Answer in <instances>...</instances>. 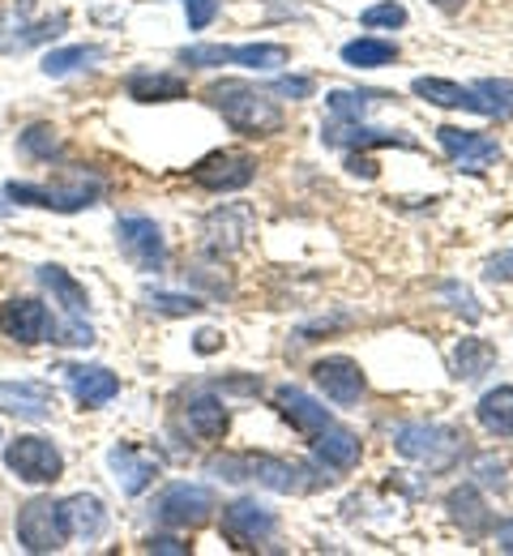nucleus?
I'll return each instance as SVG.
<instances>
[{
  "label": "nucleus",
  "mask_w": 513,
  "mask_h": 556,
  "mask_svg": "<svg viewBox=\"0 0 513 556\" xmlns=\"http://www.w3.org/2000/svg\"><path fill=\"white\" fill-rule=\"evenodd\" d=\"M206 99L215 103L222 125L240 138H274L283 129V108L248 81H219L206 90Z\"/></svg>",
  "instance_id": "1"
},
{
  "label": "nucleus",
  "mask_w": 513,
  "mask_h": 556,
  "mask_svg": "<svg viewBox=\"0 0 513 556\" xmlns=\"http://www.w3.org/2000/svg\"><path fill=\"white\" fill-rule=\"evenodd\" d=\"M210 476H219L227 484H261L270 492H304L317 488V480H304L308 471L292 458H274V454H222L206 463Z\"/></svg>",
  "instance_id": "2"
},
{
  "label": "nucleus",
  "mask_w": 513,
  "mask_h": 556,
  "mask_svg": "<svg viewBox=\"0 0 513 556\" xmlns=\"http://www.w3.org/2000/svg\"><path fill=\"white\" fill-rule=\"evenodd\" d=\"M69 518H65V501L52 496H35L17 509V544L26 553H61L69 544Z\"/></svg>",
  "instance_id": "3"
},
{
  "label": "nucleus",
  "mask_w": 513,
  "mask_h": 556,
  "mask_svg": "<svg viewBox=\"0 0 513 556\" xmlns=\"http://www.w3.org/2000/svg\"><path fill=\"white\" fill-rule=\"evenodd\" d=\"M4 467L22 484H56L65 476V454L48 437H17L4 445Z\"/></svg>",
  "instance_id": "4"
},
{
  "label": "nucleus",
  "mask_w": 513,
  "mask_h": 556,
  "mask_svg": "<svg viewBox=\"0 0 513 556\" xmlns=\"http://www.w3.org/2000/svg\"><path fill=\"white\" fill-rule=\"evenodd\" d=\"M394 450L402 458H411V463L445 467L458 454V432H449L440 424H424V419H407V424L394 428Z\"/></svg>",
  "instance_id": "5"
},
{
  "label": "nucleus",
  "mask_w": 513,
  "mask_h": 556,
  "mask_svg": "<svg viewBox=\"0 0 513 556\" xmlns=\"http://www.w3.org/2000/svg\"><path fill=\"white\" fill-rule=\"evenodd\" d=\"M279 531V514L266 509L253 496H240L231 505H222V540H231L235 548H257L266 540H274Z\"/></svg>",
  "instance_id": "6"
},
{
  "label": "nucleus",
  "mask_w": 513,
  "mask_h": 556,
  "mask_svg": "<svg viewBox=\"0 0 513 556\" xmlns=\"http://www.w3.org/2000/svg\"><path fill=\"white\" fill-rule=\"evenodd\" d=\"M215 514V492L206 484H167L154 501V518L167 527H206Z\"/></svg>",
  "instance_id": "7"
},
{
  "label": "nucleus",
  "mask_w": 513,
  "mask_h": 556,
  "mask_svg": "<svg viewBox=\"0 0 513 556\" xmlns=\"http://www.w3.org/2000/svg\"><path fill=\"white\" fill-rule=\"evenodd\" d=\"M116 244H120V253H125L142 275H158V270H163V262H167L163 227H158L154 218H142V214H133V218H120V223H116Z\"/></svg>",
  "instance_id": "8"
},
{
  "label": "nucleus",
  "mask_w": 513,
  "mask_h": 556,
  "mask_svg": "<svg viewBox=\"0 0 513 556\" xmlns=\"http://www.w3.org/2000/svg\"><path fill=\"white\" fill-rule=\"evenodd\" d=\"M189 176H193V185H202V189H210V193H235V189L253 185L257 159H253V154H240V150H215V154L197 159V163L189 167Z\"/></svg>",
  "instance_id": "9"
},
{
  "label": "nucleus",
  "mask_w": 513,
  "mask_h": 556,
  "mask_svg": "<svg viewBox=\"0 0 513 556\" xmlns=\"http://www.w3.org/2000/svg\"><path fill=\"white\" fill-rule=\"evenodd\" d=\"M0 330H4L13 343H26V348H30V343H48L52 330H56V321H52V313H48L43 300L13 295V300L0 304Z\"/></svg>",
  "instance_id": "10"
},
{
  "label": "nucleus",
  "mask_w": 513,
  "mask_h": 556,
  "mask_svg": "<svg viewBox=\"0 0 513 556\" xmlns=\"http://www.w3.org/2000/svg\"><path fill=\"white\" fill-rule=\"evenodd\" d=\"M312 381H317V386L325 390V399L338 403V407L360 403L368 390L364 368H360L351 355H325V359H317V364H312Z\"/></svg>",
  "instance_id": "11"
},
{
  "label": "nucleus",
  "mask_w": 513,
  "mask_h": 556,
  "mask_svg": "<svg viewBox=\"0 0 513 556\" xmlns=\"http://www.w3.org/2000/svg\"><path fill=\"white\" fill-rule=\"evenodd\" d=\"M4 198L9 202H22V206H39V210H61V214H74V210H86L94 206V198H99V185L90 180H81L74 189H43V185H9L4 189Z\"/></svg>",
  "instance_id": "12"
},
{
  "label": "nucleus",
  "mask_w": 513,
  "mask_h": 556,
  "mask_svg": "<svg viewBox=\"0 0 513 556\" xmlns=\"http://www.w3.org/2000/svg\"><path fill=\"white\" fill-rule=\"evenodd\" d=\"M437 141L445 146V154L462 167V172H484L488 163L501 159V146L484 134H471V129H453V125H440Z\"/></svg>",
  "instance_id": "13"
},
{
  "label": "nucleus",
  "mask_w": 513,
  "mask_h": 556,
  "mask_svg": "<svg viewBox=\"0 0 513 556\" xmlns=\"http://www.w3.org/2000/svg\"><path fill=\"white\" fill-rule=\"evenodd\" d=\"M107 467H112V476H116V484H120L125 496H142L154 484V476H158V463L150 458L146 450L129 445V441L107 450Z\"/></svg>",
  "instance_id": "14"
},
{
  "label": "nucleus",
  "mask_w": 513,
  "mask_h": 556,
  "mask_svg": "<svg viewBox=\"0 0 513 556\" xmlns=\"http://www.w3.org/2000/svg\"><path fill=\"white\" fill-rule=\"evenodd\" d=\"M65 377H69V390H74V399L86 412H94V407H103V403H112L120 394V377L107 372L103 364H69Z\"/></svg>",
  "instance_id": "15"
},
{
  "label": "nucleus",
  "mask_w": 513,
  "mask_h": 556,
  "mask_svg": "<svg viewBox=\"0 0 513 556\" xmlns=\"http://www.w3.org/2000/svg\"><path fill=\"white\" fill-rule=\"evenodd\" d=\"M65 30V17L30 22L26 13H0V52H26L35 43H48Z\"/></svg>",
  "instance_id": "16"
},
{
  "label": "nucleus",
  "mask_w": 513,
  "mask_h": 556,
  "mask_svg": "<svg viewBox=\"0 0 513 556\" xmlns=\"http://www.w3.org/2000/svg\"><path fill=\"white\" fill-rule=\"evenodd\" d=\"M0 403L17 419H48L56 407V399L43 381H0Z\"/></svg>",
  "instance_id": "17"
},
{
  "label": "nucleus",
  "mask_w": 513,
  "mask_h": 556,
  "mask_svg": "<svg viewBox=\"0 0 513 556\" xmlns=\"http://www.w3.org/2000/svg\"><path fill=\"white\" fill-rule=\"evenodd\" d=\"M274 407H279V416L287 419L295 432H304V437L321 432V428L334 419L321 403H317V399H312V394H304V390H295V386L274 390Z\"/></svg>",
  "instance_id": "18"
},
{
  "label": "nucleus",
  "mask_w": 513,
  "mask_h": 556,
  "mask_svg": "<svg viewBox=\"0 0 513 556\" xmlns=\"http://www.w3.org/2000/svg\"><path fill=\"white\" fill-rule=\"evenodd\" d=\"M312 450H317V458L325 463V467H334V471H351L356 463H360V437L351 432V428H343V424H325L321 432H312Z\"/></svg>",
  "instance_id": "19"
},
{
  "label": "nucleus",
  "mask_w": 513,
  "mask_h": 556,
  "mask_svg": "<svg viewBox=\"0 0 513 556\" xmlns=\"http://www.w3.org/2000/svg\"><path fill=\"white\" fill-rule=\"evenodd\" d=\"M125 90H129V99H138V103H176V99H189V81H184L180 73L138 70V73H129Z\"/></svg>",
  "instance_id": "20"
},
{
  "label": "nucleus",
  "mask_w": 513,
  "mask_h": 556,
  "mask_svg": "<svg viewBox=\"0 0 513 556\" xmlns=\"http://www.w3.org/2000/svg\"><path fill=\"white\" fill-rule=\"evenodd\" d=\"M184 424H189V432L202 437V441H222L231 416H227L222 399H215V394H193V399L184 403Z\"/></svg>",
  "instance_id": "21"
},
{
  "label": "nucleus",
  "mask_w": 513,
  "mask_h": 556,
  "mask_svg": "<svg viewBox=\"0 0 513 556\" xmlns=\"http://www.w3.org/2000/svg\"><path fill=\"white\" fill-rule=\"evenodd\" d=\"M411 90L437 108H462V112H479L484 116V99L475 94V86H458V81H445V77H415Z\"/></svg>",
  "instance_id": "22"
},
{
  "label": "nucleus",
  "mask_w": 513,
  "mask_h": 556,
  "mask_svg": "<svg viewBox=\"0 0 513 556\" xmlns=\"http://www.w3.org/2000/svg\"><path fill=\"white\" fill-rule=\"evenodd\" d=\"M39 282L56 295V304L65 308V317H86L90 295H86V287H81L65 266H39Z\"/></svg>",
  "instance_id": "23"
},
{
  "label": "nucleus",
  "mask_w": 513,
  "mask_h": 556,
  "mask_svg": "<svg viewBox=\"0 0 513 556\" xmlns=\"http://www.w3.org/2000/svg\"><path fill=\"white\" fill-rule=\"evenodd\" d=\"M65 518H69V531L81 535V540H99L107 531V509L90 492H77V496L65 501Z\"/></svg>",
  "instance_id": "24"
},
{
  "label": "nucleus",
  "mask_w": 513,
  "mask_h": 556,
  "mask_svg": "<svg viewBox=\"0 0 513 556\" xmlns=\"http://www.w3.org/2000/svg\"><path fill=\"white\" fill-rule=\"evenodd\" d=\"M449 518L466 531V535H479V531H488V505H484V496L475 492L471 484H462V488H453L449 492Z\"/></svg>",
  "instance_id": "25"
},
{
  "label": "nucleus",
  "mask_w": 513,
  "mask_h": 556,
  "mask_svg": "<svg viewBox=\"0 0 513 556\" xmlns=\"http://www.w3.org/2000/svg\"><path fill=\"white\" fill-rule=\"evenodd\" d=\"M475 416H479V424H484L492 437H513V386L488 390V394L475 403Z\"/></svg>",
  "instance_id": "26"
},
{
  "label": "nucleus",
  "mask_w": 513,
  "mask_h": 556,
  "mask_svg": "<svg viewBox=\"0 0 513 556\" xmlns=\"http://www.w3.org/2000/svg\"><path fill=\"white\" fill-rule=\"evenodd\" d=\"M343 61L351 65V70H385V65H394L398 61V43H389V39H351L347 48H343Z\"/></svg>",
  "instance_id": "27"
},
{
  "label": "nucleus",
  "mask_w": 513,
  "mask_h": 556,
  "mask_svg": "<svg viewBox=\"0 0 513 556\" xmlns=\"http://www.w3.org/2000/svg\"><path fill=\"white\" fill-rule=\"evenodd\" d=\"M292 61V52L283 48V43H244V48H227V65H240V70H279V65H287Z\"/></svg>",
  "instance_id": "28"
},
{
  "label": "nucleus",
  "mask_w": 513,
  "mask_h": 556,
  "mask_svg": "<svg viewBox=\"0 0 513 556\" xmlns=\"http://www.w3.org/2000/svg\"><path fill=\"white\" fill-rule=\"evenodd\" d=\"M492 364H497V351L488 348L484 339H462V343L453 348V377H458V381H475V377H484Z\"/></svg>",
  "instance_id": "29"
},
{
  "label": "nucleus",
  "mask_w": 513,
  "mask_h": 556,
  "mask_svg": "<svg viewBox=\"0 0 513 556\" xmlns=\"http://www.w3.org/2000/svg\"><path fill=\"white\" fill-rule=\"evenodd\" d=\"M325 141H330V146H402V150H415L411 138H398V134H385V129H360V125H351V129L330 125V129H325Z\"/></svg>",
  "instance_id": "30"
},
{
  "label": "nucleus",
  "mask_w": 513,
  "mask_h": 556,
  "mask_svg": "<svg viewBox=\"0 0 513 556\" xmlns=\"http://www.w3.org/2000/svg\"><path fill=\"white\" fill-rule=\"evenodd\" d=\"M103 56V48H86V43H77V48H61V52H48V61H43V73L48 77H65V73L74 70H86L90 61H99Z\"/></svg>",
  "instance_id": "31"
},
{
  "label": "nucleus",
  "mask_w": 513,
  "mask_h": 556,
  "mask_svg": "<svg viewBox=\"0 0 513 556\" xmlns=\"http://www.w3.org/2000/svg\"><path fill=\"white\" fill-rule=\"evenodd\" d=\"M475 94L484 99V116H497V121H510L513 116V81H479Z\"/></svg>",
  "instance_id": "32"
},
{
  "label": "nucleus",
  "mask_w": 513,
  "mask_h": 556,
  "mask_svg": "<svg viewBox=\"0 0 513 556\" xmlns=\"http://www.w3.org/2000/svg\"><path fill=\"white\" fill-rule=\"evenodd\" d=\"M146 304L150 313H163V317H193L206 308L197 295H176V291H146Z\"/></svg>",
  "instance_id": "33"
},
{
  "label": "nucleus",
  "mask_w": 513,
  "mask_h": 556,
  "mask_svg": "<svg viewBox=\"0 0 513 556\" xmlns=\"http://www.w3.org/2000/svg\"><path fill=\"white\" fill-rule=\"evenodd\" d=\"M376 99H381V94H372V90H360V94H356V90H334L325 103H330L334 116H343V121H360Z\"/></svg>",
  "instance_id": "34"
},
{
  "label": "nucleus",
  "mask_w": 513,
  "mask_h": 556,
  "mask_svg": "<svg viewBox=\"0 0 513 556\" xmlns=\"http://www.w3.org/2000/svg\"><path fill=\"white\" fill-rule=\"evenodd\" d=\"M360 22H364L368 30H398V26H407V9L398 0H381V4H372V9L360 13Z\"/></svg>",
  "instance_id": "35"
},
{
  "label": "nucleus",
  "mask_w": 513,
  "mask_h": 556,
  "mask_svg": "<svg viewBox=\"0 0 513 556\" xmlns=\"http://www.w3.org/2000/svg\"><path fill=\"white\" fill-rule=\"evenodd\" d=\"M22 150H26L30 159H52V154L61 150V138H56L52 125H30V129L22 134Z\"/></svg>",
  "instance_id": "36"
},
{
  "label": "nucleus",
  "mask_w": 513,
  "mask_h": 556,
  "mask_svg": "<svg viewBox=\"0 0 513 556\" xmlns=\"http://www.w3.org/2000/svg\"><path fill=\"white\" fill-rule=\"evenodd\" d=\"M180 65H193V70H215V65H227V48H222V43H197V48H184V52H180Z\"/></svg>",
  "instance_id": "37"
},
{
  "label": "nucleus",
  "mask_w": 513,
  "mask_h": 556,
  "mask_svg": "<svg viewBox=\"0 0 513 556\" xmlns=\"http://www.w3.org/2000/svg\"><path fill=\"white\" fill-rule=\"evenodd\" d=\"M52 339L65 343V348H90V343H94V330H90L81 317H65V321L52 330Z\"/></svg>",
  "instance_id": "38"
},
{
  "label": "nucleus",
  "mask_w": 513,
  "mask_h": 556,
  "mask_svg": "<svg viewBox=\"0 0 513 556\" xmlns=\"http://www.w3.org/2000/svg\"><path fill=\"white\" fill-rule=\"evenodd\" d=\"M184 9H189V30H206L219 17V4L215 0H184Z\"/></svg>",
  "instance_id": "39"
},
{
  "label": "nucleus",
  "mask_w": 513,
  "mask_h": 556,
  "mask_svg": "<svg viewBox=\"0 0 513 556\" xmlns=\"http://www.w3.org/2000/svg\"><path fill=\"white\" fill-rule=\"evenodd\" d=\"M270 94H283V99H308L312 94V81L308 77H279L270 86Z\"/></svg>",
  "instance_id": "40"
},
{
  "label": "nucleus",
  "mask_w": 513,
  "mask_h": 556,
  "mask_svg": "<svg viewBox=\"0 0 513 556\" xmlns=\"http://www.w3.org/2000/svg\"><path fill=\"white\" fill-rule=\"evenodd\" d=\"M484 278H488V282H513V249H505V253H497V257L488 262V270H484Z\"/></svg>",
  "instance_id": "41"
},
{
  "label": "nucleus",
  "mask_w": 513,
  "mask_h": 556,
  "mask_svg": "<svg viewBox=\"0 0 513 556\" xmlns=\"http://www.w3.org/2000/svg\"><path fill=\"white\" fill-rule=\"evenodd\" d=\"M146 553H176V556H189V544H180V540H167V535H150V540H146Z\"/></svg>",
  "instance_id": "42"
},
{
  "label": "nucleus",
  "mask_w": 513,
  "mask_h": 556,
  "mask_svg": "<svg viewBox=\"0 0 513 556\" xmlns=\"http://www.w3.org/2000/svg\"><path fill=\"white\" fill-rule=\"evenodd\" d=\"M497 548L513 556V518H510V522H501V527H497Z\"/></svg>",
  "instance_id": "43"
},
{
  "label": "nucleus",
  "mask_w": 513,
  "mask_h": 556,
  "mask_svg": "<svg viewBox=\"0 0 513 556\" xmlns=\"http://www.w3.org/2000/svg\"><path fill=\"white\" fill-rule=\"evenodd\" d=\"M347 167H351L356 176H376V163H372V159H360V154H351Z\"/></svg>",
  "instance_id": "44"
},
{
  "label": "nucleus",
  "mask_w": 513,
  "mask_h": 556,
  "mask_svg": "<svg viewBox=\"0 0 513 556\" xmlns=\"http://www.w3.org/2000/svg\"><path fill=\"white\" fill-rule=\"evenodd\" d=\"M219 330H202V334H197V351H215L219 348Z\"/></svg>",
  "instance_id": "45"
},
{
  "label": "nucleus",
  "mask_w": 513,
  "mask_h": 556,
  "mask_svg": "<svg viewBox=\"0 0 513 556\" xmlns=\"http://www.w3.org/2000/svg\"><path fill=\"white\" fill-rule=\"evenodd\" d=\"M428 4H437L440 13H462V4H466V0H428Z\"/></svg>",
  "instance_id": "46"
},
{
  "label": "nucleus",
  "mask_w": 513,
  "mask_h": 556,
  "mask_svg": "<svg viewBox=\"0 0 513 556\" xmlns=\"http://www.w3.org/2000/svg\"><path fill=\"white\" fill-rule=\"evenodd\" d=\"M4 214H9V202H0V218H4Z\"/></svg>",
  "instance_id": "47"
}]
</instances>
